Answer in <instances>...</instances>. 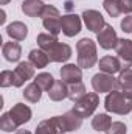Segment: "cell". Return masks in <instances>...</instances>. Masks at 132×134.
<instances>
[{"label": "cell", "instance_id": "obj_1", "mask_svg": "<svg viewBox=\"0 0 132 134\" xmlns=\"http://www.w3.org/2000/svg\"><path fill=\"white\" fill-rule=\"evenodd\" d=\"M76 53H78V66L81 69H92L98 63L97 42H93L89 37H82L76 42Z\"/></svg>", "mask_w": 132, "mask_h": 134}, {"label": "cell", "instance_id": "obj_2", "mask_svg": "<svg viewBox=\"0 0 132 134\" xmlns=\"http://www.w3.org/2000/svg\"><path fill=\"white\" fill-rule=\"evenodd\" d=\"M104 108H106L107 112L118 114V115H126L132 111V98H128L126 95H123L117 89V91H112L106 95Z\"/></svg>", "mask_w": 132, "mask_h": 134}, {"label": "cell", "instance_id": "obj_3", "mask_svg": "<svg viewBox=\"0 0 132 134\" xmlns=\"http://www.w3.org/2000/svg\"><path fill=\"white\" fill-rule=\"evenodd\" d=\"M42 25L44 28L53 36H58V34L62 31V27H61V14H59V9L53 5H45V9L42 13Z\"/></svg>", "mask_w": 132, "mask_h": 134}, {"label": "cell", "instance_id": "obj_4", "mask_svg": "<svg viewBox=\"0 0 132 134\" xmlns=\"http://www.w3.org/2000/svg\"><path fill=\"white\" fill-rule=\"evenodd\" d=\"M82 117L75 112L73 109L67 111L64 115H56V123H58V131L59 134L64 133H71V131H78L82 125Z\"/></svg>", "mask_w": 132, "mask_h": 134}, {"label": "cell", "instance_id": "obj_5", "mask_svg": "<svg viewBox=\"0 0 132 134\" xmlns=\"http://www.w3.org/2000/svg\"><path fill=\"white\" fill-rule=\"evenodd\" d=\"M98 104H99V95L97 92H89V94H86L79 101L75 103L73 111L78 112L82 119H87V117H92L93 115V112L98 108Z\"/></svg>", "mask_w": 132, "mask_h": 134}, {"label": "cell", "instance_id": "obj_6", "mask_svg": "<svg viewBox=\"0 0 132 134\" xmlns=\"http://www.w3.org/2000/svg\"><path fill=\"white\" fill-rule=\"evenodd\" d=\"M118 81L117 78H113V75L104 73V72H98L92 76V87L97 94H109L112 91H117Z\"/></svg>", "mask_w": 132, "mask_h": 134}, {"label": "cell", "instance_id": "obj_7", "mask_svg": "<svg viewBox=\"0 0 132 134\" xmlns=\"http://www.w3.org/2000/svg\"><path fill=\"white\" fill-rule=\"evenodd\" d=\"M81 17H82L87 30H90L93 33H99L106 27V20H104L103 14L97 9H86V11H82Z\"/></svg>", "mask_w": 132, "mask_h": 134}, {"label": "cell", "instance_id": "obj_8", "mask_svg": "<svg viewBox=\"0 0 132 134\" xmlns=\"http://www.w3.org/2000/svg\"><path fill=\"white\" fill-rule=\"evenodd\" d=\"M34 69L36 67L30 61H22L19 63L17 67L13 70L14 72V87H22L28 80L34 76Z\"/></svg>", "mask_w": 132, "mask_h": 134}, {"label": "cell", "instance_id": "obj_9", "mask_svg": "<svg viewBox=\"0 0 132 134\" xmlns=\"http://www.w3.org/2000/svg\"><path fill=\"white\" fill-rule=\"evenodd\" d=\"M97 42L99 44V47L104 48V50H112V48H115L117 44H118V36H117L115 28H113L112 25L106 24V27H104L99 33H97Z\"/></svg>", "mask_w": 132, "mask_h": 134}, {"label": "cell", "instance_id": "obj_10", "mask_svg": "<svg viewBox=\"0 0 132 134\" xmlns=\"http://www.w3.org/2000/svg\"><path fill=\"white\" fill-rule=\"evenodd\" d=\"M61 27H62V33L67 37H73L81 31V27H82L81 17L78 14H73V13L64 14L61 17Z\"/></svg>", "mask_w": 132, "mask_h": 134}, {"label": "cell", "instance_id": "obj_11", "mask_svg": "<svg viewBox=\"0 0 132 134\" xmlns=\"http://www.w3.org/2000/svg\"><path fill=\"white\" fill-rule=\"evenodd\" d=\"M8 112H9L11 119L14 120V123H16L17 126H22V125L28 123V122L31 120V115H33L31 108L27 106L25 103H16Z\"/></svg>", "mask_w": 132, "mask_h": 134}, {"label": "cell", "instance_id": "obj_12", "mask_svg": "<svg viewBox=\"0 0 132 134\" xmlns=\"http://www.w3.org/2000/svg\"><path fill=\"white\" fill-rule=\"evenodd\" d=\"M115 52L123 64V69L132 67V41L131 39H118V44L115 47Z\"/></svg>", "mask_w": 132, "mask_h": 134}, {"label": "cell", "instance_id": "obj_13", "mask_svg": "<svg viewBox=\"0 0 132 134\" xmlns=\"http://www.w3.org/2000/svg\"><path fill=\"white\" fill-rule=\"evenodd\" d=\"M50 58L51 63H65L71 56V47L68 44H62V42H56L48 52H45Z\"/></svg>", "mask_w": 132, "mask_h": 134}, {"label": "cell", "instance_id": "obj_14", "mask_svg": "<svg viewBox=\"0 0 132 134\" xmlns=\"http://www.w3.org/2000/svg\"><path fill=\"white\" fill-rule=\"evenodd\" d=\"M61 80L65 84L81 83V80H82V69L78 64H65L61 69Z\"/></svg>", "mask_w": 132, "mask_h": 134}, {"label": "cell", "instance_id": "obj_15", "mask_svg": "<svg viewBox=\"0 0 132 134\" xmlns=\"http://www.w3.org/2000/svg\"><path fill=\"white\" fill-rule=\"evenodd\" d=\"M99 70L104 72V73H109V75H115V73H120L123 70V64L120 61L118 56H103L101 59L98 61Z\"/></svg>", "mask_w": 132, "mask_h": 134}, {"label": "cell", "instance_id": "obj_16", "mask_svg": "<svg viewBox=\"0 0 132 134\" xmlns=\"http://www.w3.org/2000/svg\"><path fill=\"white\" fill-rule=\"evenodd\" d=\"M117 81H118L117 89H118L123 95H126L128 98H132V69L131 67H129V69H123V70L120 72Z\"/></svg>", "mask_w": 132, "mask_h": 134}, {"label": "cell", "instance_id": "obj_17", "mask_svg": "<svg viewBox=\"0 0 132 134\" xmlns=\"http://www.w3.org/2000/svg\"><path fill=\"white\" fill-rule=\"evenodd\" d=\"M2 55L6 61L9 63H17L20 59V55H22V47L19 42L16 41H9V42H5L3 47H2Z\"/></svg>", "mask_w": 132, "mask_h": 134}, {"label": "cell", "instance_id": "obj_18", "mask_svg": "<svg viewBox=\"0 0 132 134\" xmlns=\"http://www.w3.org/2000/svg\"><path fill=\"white\" fill-rule=\"evenodd\" d=\"M45 9V3L42 0H23L22 2V13L28 17H42Z\"/></svg>", "mask_w": 132, "mask_h": 134}, {"label": "cell", "instance_id": "obj_19", "mask_svg": "<svg viewBox=\"0 0 132 134\" xmlns=\"http://www.w3.org/2000/svg\"><path fill=\"white\" fill-rule=\"evenodd\" d=\"M6 34L14 39V41H23L27 36H28V27L20 22V20H16V22H11L8 27H6Z\"/></svg>", "mask_w": 132, "mask_h": 134}, {"label": "cell", "instance_id": "obj_20", "mask_svg": "<svg viewBox=\"0 0 132 134\" xmlns=\"http://www.w3.org/2000/svg\"><path fill=\"white\" fill-rule=\"evenodd\" d=\"M48 97L51 101H62L68 97V86L62 80H55V84L48 91Z\"/></svg>", "mask_w": 132, "mask_h": 134}, {"label": "cell", "instance_id": "obj_21", "mask_svg": "<svg viewBox=\"0 0 132 134\" xmlns=\"http://www.w3.org/2000/svg\"><path fill=\"white\" fill-rule=\"evenodd\" d=\"M28 61H30L36 69H44V67L48 66L50 58H48V55H47L42 48H33V50L28 53Z\"/></svg>", "mask_w": 132, "mask_h": 134}, {"label": "cell", "instance_id": "obj_22", "mask_svg": "<svg viewBox=\"0 0 132 134\" xmlns=\"http://www.w3.org/2000/svg\"><path fill=\"white\" fill-rule=\"evenodd\" d=\"M34 134H59V131H58V123H56V115L39 122L37 126H36Z\"/></svg>", "mask_w": 132, "mask_h": 134}, {"label": "cell", "instance_id": "obj_23", "mask_svg": "<svg viewBox=\"0 0 132 134\" xmlns=\"http://www.w3.org/2000/svg\"><path fill=\"white\" fill-rule=\"evenodd\" d=\"M112 125V119L109 114L103 112V114H97L93 119H92V128L98 133H106L109 130V126Z\"/></svg>", "mask_w": 132, "mask_h": 134}, {"label": "cell", "instance_id": "obj_24", "mask_svg": "<svg viewBox=\"0 0 132 134\" xmlns=\"http://www.w3.org/2000/svg\"><path fill=\"white\" fill-rule=\"evenodd\" d=\"M23 98L27 101H30V103H37V101L40 100V97H42V89L36 84V83H30L25 89H23Z\"/></svg>", "mask_w": 132, "mask_h": 134}, {"label": "cell", "instance_id": "obj_25", "mask_svg": "<svg viewBox=\"0 0 132 134\" xmlns=\"http://www.w3.org/2000/svg\"><path fill=\"white\" fill-rule=\"evenodd\" d=\"M86 94H87V89H86V86H84V83H82V81H81V83L68 84V97H67V98H70L73 103L79 101L84 95H86Z\"/></svg>", "mask_w": 132, "mask_h": 134}, {"label": "cell", "instance_id": "obj_26", "mask_svg": "<svg viewBox=\"0 0 132 134\" xmlns=\"http://www.w3.org/2000/svg\"><path fill=\"white\" fill-rule=\"evenodd\" d=\"M36 41H37L39 48H42L44 52H48L56 42H59L58 36H53V34H50V33H39L37 37H36Z\"/></svg>", "mask_w": 132, "mask_h": 134}, {"label": "cell", "instance_id": "obj_27", "mask_svg": "<svg viewBox=\"0 0 132 134\" xmlns=\"http://www.w3.org/2000/svg\"><path fill=\"white\" fill-rule=\"evenodd\" d=\"M34 83H36L42 91H47V92H48V91L51 89V86L55 84V78H53L51 73L42 72V73H39V75L34 76Z\"/></svg>", "mask_w": 132, "mask_h": 134}, {"label": "cell", "instance_id": "obj_28", "mask_svg": "<svg viewBox=\"0 0 132 134\" xmlns=\"http://www.w3.org/2000/svg\"><path fill=\"white\" fill-rule=\"evenodd\" d=\"M17 125L14 123V120L11 119L9 112H3L2 117H0V130L5 131V133H13V131H17Z\"/></svg>", "mask_w": 132, "mask_h": 134}, {"label": "cell", "instance_id": "obj_29", "mask_svg": "<svg viewBox=\"0 0 132 134\" xmlns=\"http://www.w3.org/2000/svg\"><path fill=\"white\" fill-rule=\"evenodd\" d=\"M103 6L110 17H118L121 14L120 6H118V0H103Z\"/></svg>", "mask_w": 132, "mask_h": 134}, {"label": "cell", "instance_id": "obj_30", "mask_svg": "<svg viewBox=\"0 0 132 134\" xmlns=\"http://www.w3.org/2000/svg\"><path fill=\"white\" fill-rule=\"evenodd\" d=\"M0 86L2 87L14 86V72L13 70H3L0 73Z\"/></svg>", "mask_w": 132, "mask_h": 134}, {"label": "cell", "instance_id": "obj_31", "mask_svg": "<svg viewBox=\"0 0 132 134\" xmlns=\"http://www.w3.org/2000/svg\"><path fill=\"white\" fill-rule=\"evenodd\" d=\"M126 133H128V128L123 122H112V125L106 131V134H126Z\"/></svg>", "mask_w": 132, "mask_h": 134}, {"label": "cell", "instance_id": "obj_32", "mask_svg": "<svg viewBox=\"0 0 132 134\" xmlns=\"http://www.w3.org/2000/svg\"><path fill=\"white\" fill-rule=\"evenodd\" d=\"M120 27H121V30L124 33H132V14H128L126 17L121 19Z\"/></svg>", "mask_w": 132, "mask_h": 134}, {"label": "cell", "instance_id": "obj_33", "mask_svg": "<svg viewBox=\"0 0 132 134\" xmlns=\"http://www.w3.org/2000/svg\"><path fill=\"white\" fill-rule=\"evenodd\" d=\"M118 6L121 14H132V0H118Z\"/></svg>", "mask_w": 132, "mask_h": 134}, {"label": "cell", "instance_id": "obj_34", "mask_svg": "<svg viewBox=\"0 0 132 134\" xmlns=\"http://www.w3.org/2000/svg\"><path fill=\"white\" fill-rule=\"evenodd\" d=\"M16 134H31V133H30L28 130H17V131H16Z\"/></svg>", "mask_w": 132, "mask_h": 134}, {"label": "cell", "instance_id": "obj_35", "mask_svg": "<svg viewBox=\"0 0 132 134\" xmlns=\"http://www.w3.org/2000/svg\"><path fill=\"white\" fill-rule=\"evenodd\" d=\"M65 8L68 9V11H70V9L73 8V3H71V2H67V3H65Z\"/></svg>", "mask_w": 132, "mask_h": 134}, {"label": "cell", "instance_id": "obj_36", "mask_svg": "<svg viewBox=\"0 0 132 134\" xmlns=\"http://www.w3.org/2000/svg\"><path fill=\"white\" fill-rule=\"evenodd\" d=\"M5 19H6V17H5V11H2V19H0V22L3 24V22H5Z\"/></svg>", "mask_w": 132, "mask_h": 134}, {"label": "cell", "instance_id": "obj_37", "mask_svg": "<svg viewBox=\"0 0 132 134\" xmlns=\"http://www.w3.org/2000/svg\"><path fill=\"white\" fill-rule=\"evenodd\" d=\"M0 3L2 5H6V3H9V0H0Z\"/></svg>", "mask_w": 132, "mask_h": 134}]
</instances>
